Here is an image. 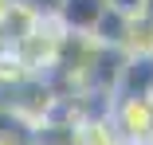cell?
<instances>
[{
  "label": "cell",
  "instance_id": "obj_1",
  "mask_svg": "<svg viewBox=\"0 0 153 145\" xmlns=\"http://www.w3.org/2000/svg\"><path fill=\"white\" fill-rule=\"evenodd\" d=\"M106 122L118 141L126 145H153V102L149 98H114Z\"/></svg>",
  "mask_w": 153,
  "mask_h": 145
},
{
  "label": "cell",
  "instance_id": "obj_2",
  "mask_svg": "<svg viewBox=\"0 0 153 145\" xmlns=\"http://www.w3.org/2000/svg\"><path fill=\"white\" fill-rule=\"evenodd\" d=\"M106 8H110L106 0H59L55 24L63 27L67 36H86L90 39V32H94V24L102 20Z\"/></svg>",
  "mask_w": 153,
  "mask_h": 145
},
{
  "label": "cell",
  "instance_id": "obj_3",
  "mask_svg": "<svg viewBox=\"0 0 153 145\" xmlns=\"http://www.w3.org/2000/svg\"><path fill=\"white\" fill-rule=\"evenodd\" d=\"M137 20L153 24V0H141V4H137Z\"/></svg>",
  "mask_w": 153,
  "mask_h": 145
},
{
  "label": "cell",
  "instance_id": "obj_4",
  "mask_svg": "<svg viewBox=\"0 0 153 145\" xmlns=\"http://www.w3.org/2000/svg\"><path fill=\"white\" fill-rule=\"evenodd\" d=\"M12 8H16V0H0V24L8 20V12H12Z\"/></svg>",
  "mask_w": 153,
  "mask_h": 145
},
{
  "label": "cell",
  "instance_id": "obj_5",
  "mask_svg": "<svg viewBox=\"0 0 153 145\" xmlns=\"http://www.w3.org/2000/svg\"><path fill=\"white\" fill-rule=\"evenodd\" d=\"M110 145H126V141H118V137H114V141H110Z\"/></svg>",
  "mask_w": 153,
  "mask_h": 145
}]
</instances>
